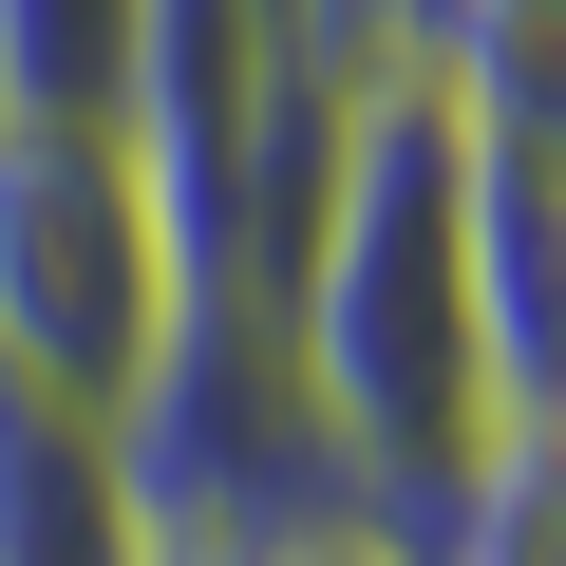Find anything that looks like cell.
Returning <instances> with one entry per match:
<instances>
[{
  "label": "cell",
  "mask_w": 566,
  "mask_h": 566,
  "mask_svg": "<svg viewBox=\"0 0 566 566\" xmlns=\"http://www.w3.org/2000/svg\"><path fill=\"white\" fill-rule=\"evenodd\" d=\"M283 340H303V397H322V434H340V472H359V510L397 547H434V510L491 472V434H528V397L491 378V322H472L434 57H397V76L340 95L303 264H283Z\"/></svg>",
  "instance_id": "obj_1"
},
{
  "label": "cell",
  "mask_w": 566,
  "mask_h": 566,
  "mask_svg": "<svg viewBox=\"0 0 566 566\" xmlns=\"http://www.w3.org/2000/svg\"><path fill=\"white\" fill-rule=\"evenodd\" d=\"M170 303H189V264H170V208H151L133 133L76 114V95H0V378L114 416L151 378Z\"/></svg>",
  "instance_id": "obj_2"
},
{
  "label": "cell",
  "mask_w": 566,
  "mask_h": 566,
  "mask_svg": "<svg viewBox=\"0 0 566 566\" xmlns=\"http://www.w3.org/2000/svg\"><path fill=\"white\" fill-rule=\"evenodd\" d=\"M0 566H151V510L114 472V416L0 378Z\"/></svg>",
  "instance_id": "obj_3"
},
{
  "label": "cell",
  "mask_w": 566,
  "mask_h": 566,
  "mask_svg": "<svg viewBox=\"0 0 566 566\" xmlns=\"http://www.w3.org/2000/svg\"><path fill=\"white\" fill-rule=\"evenodd\" d=\"M114 57H133V0H0V95L114 114Z\"/></svg>",
  "instance_id": "obj_4"
},
{
  "label": "cell",
  "mask_w": 566,
  "mask_h": 566,
  "mask_svg": "<svg viewBox=\"0 0 566 566\" xmlns=\"http://www.w3.org/2000/svg\"><path fill=\"white\" fill-rule=\"evenodd\" d=\"M283 566H416L397 528H322V547H283Z\"/></svg>",
  "instance_id": "obj_5"
}]
</instances>
